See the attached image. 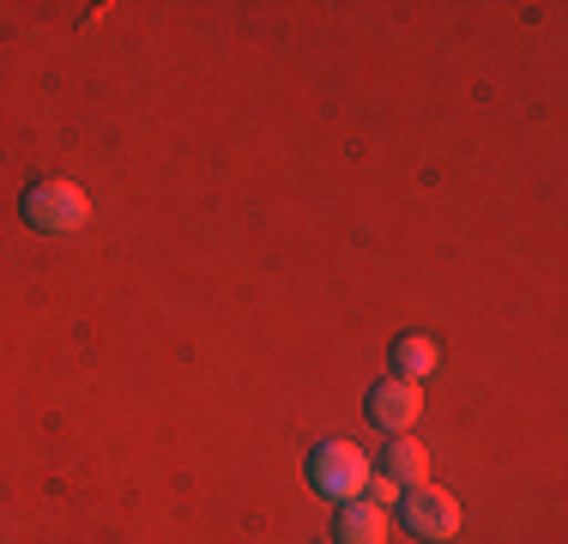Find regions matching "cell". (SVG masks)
Segmentation results:
<instances>
[{
    "mask_svg": "<svg viewBox=\"0 0 568 544\" xmlns=\"http://www.w3.org/2000/svg\"><path fill=\"white\" fill-rule=\"evenodd\" d=\"M375 478V466L363 460V447H351V442H321L315 447V460H308V484H315V496H327V502H357L363 490H369Z\"/></svg>",
    "mask_w": 568,
    "mask_h": 544,
    "instance_id": "6da1fadb",
    "label": "cell"
},
{
    "mask_svg": "<svg viewBox=\"0 0 568 544\" xmlns=\"http://www.w3.org/2000/svg\"><path fill=\"white\" fill-rule=\"evenodd\" d=\"M24 218H31V230L73 236V230L91 224V194L79 182H37L31 194H24Z\"/></svg>",
    "mask_w": 568,
    "mask_h": 544,
    "instance_id": "7a4b0ae2",
    "label": "cell"
},
{
    "mask_svg": "<svg viewBox=\"0 0 568 544\" xmlns=\"http://www.w3.org/2000/svg\"><path fill=\"white\" fill-rule=\"evenodd\" d=\"M399 521H405L412 538H436L442 544V538L459 533V502L436 484H417L412 496H399Z\"/></svg>",
    "mask_w": 568,
    "mask_h": 544,
    "instance_id": "3957f363",
    "label": "cell"
},
{
    "mask_svg": "<svg viewBox=\"0 0 568 544\" xmlns=\"http://www.w3.org/2000/svg\"><path fill=\"white\" fill-rule=\"evenodd\" d=\"M369 417L382 430H394V435H405L424 417V387L417 381H405V375H394V381H382V387L369 393Z\"/></svg>",
    "mask_w": 568,
    "mask_h": 544,
    "instance_id": "277c9868",
    "label": "cell"
},
{
    "mask_svg": "<svg viewBox=\"0 0 568 544\" xmlns=\"http://www.w3.org/2000/svg\"><path fill=\"white\" fill-rule=\"evenodd\" d=\"M339 544H387V508L382 502H345L339 508Z\"/></svg>",
    "mask_w": 568,
    "mask_h": 544,
    "instance_id": "5b68a950",
    "label": "cell"
},
{
    "mask_svg": "<svg viewBox=\"0 0 568 544\" xmlns=\"http://www.w3.org/2000/svg\"><path fill=\"white\" fill-rule=\"evenodd\" d=\"M382 478H394L399 490H417L429 478V454L412 442V435H399V442L387 447V472H382Z\"/></svg>",
    "mask_w": 568,
    "mask_h": 544,
    "instance_id": "8992f818",
    "label": "cell"
},
{
    "mask_svg": "<svg viewBox=\"0 0 568 544\" xmlns=\"http://www.w3.org/2000/svg\"><path fill=\"white\" fill-rule=\"evenodd\" d=\"M436 357H442L436 339H424V333H405L399 345H394V363H399V375H405V381L429 375V370H436Z\"/></svg>",
    "mask_w": 568,
    "mask_h": 544,
    "instance_id": "52a82bcc",
    "label": "cell"
},
{
    "mask_svg": "<svg viewBox=\"0 0 568 544\" xmlns=\"http://www.w3.org/2000/svg\"><path fill=\"white\" fill-rule=\"evenodd\" d=\"M369 496H382V502H387V496H399V484H394V478H382V472H375V478H369Z\"/></svg>",
    "mask_w": 568,
    "mask_h": 544,
    "instance_id": "ba28073f",
    "label": "cell"
}]
</instances>
